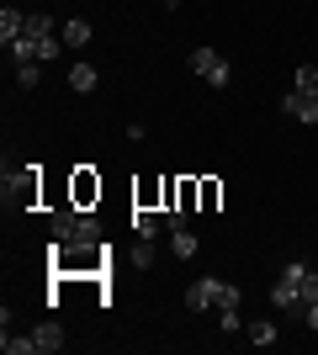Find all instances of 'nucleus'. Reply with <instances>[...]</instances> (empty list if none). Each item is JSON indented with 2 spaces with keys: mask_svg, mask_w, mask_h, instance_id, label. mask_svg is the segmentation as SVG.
I'll use <instances>...</instances> for the list:
<instances>
[{
  "mask_svg": "<svg viewBox=\"0 0 318 355\" xmlns=\"http://www.w3.org/2000/svg\"><path fill=\"white\" fill-rule=\"evenodd\" d=\"M32 345H37V355L64 350V329L59 324H37V329H32Z\"/></svg>",
  "mask_w": 318,
  "mask_h": 355,
  "instance_id": "obj_12",
  "label": "nucleus"
},
{
  "mask_svg": "<svg viewBox=\"0 0 318 355\" xmlns=\"http://www.w3.org/2000/svg\"><path fill=\"white\" fill-rule=\"evenodd\" d=\"M186 64H191V74H202V80H207V85H218V90L233 80L228 59H223V53H212V48H191V53H186Z\"/></svg>",
  "mask_w": 318,
  "mask_h": 355,
  "instance_id": "obj_7",
  "label": "nucleus"
},
{
  "mask_svg": "<svg viewBox=\"0 0 318 355\" xmlns=\"http://www.w3.org/2000/svg\"><path fill=\"white\" fill-rule=\"evenodd\" d=\"M21 32H27V11H11V6H6V11H0V43H16Z\"/></svg>",
  "mask_w": 318,
  "mask_h": 355,
  "instance_id": "obj_13",
  "label": "nucleus"
},
{
  "mask_svg": "<svg viewBox=\"0 0 318 355\" xmlns=\"http://www.w3.org/2000/svg\"><path fill=\"white\" fill-rule=\"evenodd\" d=\"M127 223H133V234H138V239H154V234H159V228H165V212L133 207V218H127Z\"/></svg>",
  "mask_w": 318,
  "mask_h": 355,
  "instance_id": "obj_11",
  "label": "nucleus"
},
{
  "mask_svg": "<svg viewBox=\"0 0 318 355\" xmlns=\"http://www.w3.org/2000/svg\"><path fill=\"white\" fill-rule=\"evenodd\" d=\"M59 37H64V48H85L91 43V21H85V16H69Z\"/></svg>",
  "mask_w": 318,
  "mask_h": 355,
  "instance_id": "obj_14",
  "label": "nucleus"
},
{
  "mask_svg": "<svg viewBox=\"0 0 318 355\" xmlns=\"http://www.w3.org/2000/svg\"><path fill=\"white\" fill-rule=\"evenodd\" d=\"M281 112H287L292 122H308V128L318 122V69H313V64H297V74H292V90H287V101H281Z\"/></svg>",
  "mask_w": 318,
  "mask_h": 355,
  "instance_id": "obj_2",
  "label": "nucleus"
},
{
  "mask_svg": "<svg viewBox=\"0 0 318 355\" xmlns=\"http://www.w3.org/2000/svg\"><path fill=\"white\" fill-rule=\"evenodd\" d=\"M27 32H53V21L43 11H27Z\"/></svg>",
  "mask_w": 318,
  "mask_h": 355,
  "instance_id": "obj_24",
  "label": "nucleus"
},
{
  "mask_svg": "<svg viewBox=\"0 0 318 355\" xmlns=\"http://www.w3.org/2000/svg\"><path fill=\"white\" fill-rule=\"evenodd\" d=\"M53 239H69V244H101V218L96 212H80L75 202L53 212Z\"/></svg>",
  "mask_w": 318,
  "mask_h": 355,
  "instance_id": "obj_5",
  "label": "nucleus"
},
{
  "mask_svg": "<svg viewBox=\"0 0 318 355\" xmlns=\"http://www.w3.org/2000/svg\"><path fill=\"white\" fill-rule=\"evenodd\" d=\"M197 191H202V212H218V207H223V180L197 175Z\"/></svg>",
  "mask_w": 318,
  "mask_h": 355,
  "instance_id": "obj_16",
  "label": "nucleus"
},
{
  "mask_svg": "<svg viewBox=\"0 0 318 355\" xmlns=\"http://www.w3.org/2000/svg\"><path fill=\"white\" fill-rule=\"evenodd\" d=\"M37 202H43V170H37V164L11 170V159H6V207L11 212H32Z\"/></svg>",
  "mask_w": 318,
  "mask_h": 355,
  "instance_id": "obj_3",
  "label": "nucleus"
},
{
  "mask_svg": "<svg viewBox=\"0 0 318 355\" xmlns=\"http://www.w3.org/2000/svg\"><path fill=\"white\" fill-rule=\"evenodd\" d=\"M303 324H308V329H318V302H308V308H303Z\"/></svg>",
  "mask_w": 318,
  "mask_h": 355,
  "instance_id": "obj_25",
  "label": "nucleus"
},
{
  "mask_svg": "<svg viewBox=\"0 0 318 355\" xmlns=\"http://www.w3.org/2000/svg\"><path fill=\"white\" fill-rule=\"evenodd\" d=\"M271 308H276V313H303V308H308L303 292H297V276H292V270H281V276H276V286H271Z\"/></svg>",
  "mask_w": 318,
  "mask_h": 355,
  "instance_id": "obj_9",
  "label": "nucleus"
},
{
  "mask_svg": "<svg viewBox=\"0 0 318 355\" xmlns=\"http://www.w3.org/2000/svg\"><path fill=\"white\" fill-rule=\"evenodd\" d=\"M154 254H159V250H154V239H138V244H133V254H127V260H133L138 270H149V266H154Z\"/></svg>",
  "mask_w": 318,
  "mask_h": 355,
  "instance_id": "obj_20",
  "label": "nucleus"
},
{
  "mask_svg": "<svg viewBox=\"0 0 318 355\" xmlns=\"http://www.w3.org/2000/svg\"><path fill=\"white\" fill-rule=\"evenodd\" d=\"M69 202H75L80 212H96V202H101V175H96L91 164H75V175H69Z\"/></svg>",
  "mask_w": 318,
  "mask_h": 355,
  "instance_id": "obj_8",
  "label": "nucleus"
},
{
  "mask_svg": "<svg viewBox=\"0 0 318 355\" xmlns=\"http://www.w3.org/2000/svg\"><path fill=\"white\" fill-rule=\"evenodd\" d=\"M133 207L165 212V180H138V186H133Z\"/></svg>",
  "mask_w": 318,
  "mask_h": 355,
  "instance_id": "obj_10",
  "label": "nucleus"
},
{
  "mask_svg": "<svg viewBox=\"0 0 318 355\" xmlns=\"http://www.w3.org/2000/svg\"><path fill=\"white\" fill-rule=\"evenodd\" d=\"M244 329V318H239V308H223V334H239Z\"/></svg>",
  "mask_w": 318,
  "mask_h": 355,
  "instance_id": "obj_23",
  "label": "nucleus"
},
{
  "mask_svg": "<svg viewBox=\"0 0 318 355\" xmlns=\"http://www.w3.org/2000/svg\"><path fill=\"white\" fill-rule=\"evenodd\" d=\"M186 308L207 313V308H239V286L223 282V276H202V282L186 286Z\"/></svg>",
  "mask_w": 318,
  "mask_h": 355,
  "instance_id": "obj_4",
  "label": "nucleus"
},
{
  "mask_svg": "<svg viewBox=\"0 0 318 355\" xmlns=\"http://www.w3.org/2000/svg\"><path fill=\"white\" fill-rule=\"evenodd\" d=\"M170 254L191 260V254H197V234H191V228H175V239H170Z\"/></svg>",
  "mask_w": 318,
  "mask_h": 355,
  "instance_id": "obj_19",
  "label": "nucleus"
},
{
  "mask_svg": "<svg viewBox=\"0 0 318 355\" xmlns=\"http://www.w3.org/2000/svg\"><path fill=\"white\" fill-rule=\"evenodd\" d=\"M244 334H249V345H260V350H271L281 334H276V324H265V318H255V324H244Z\"/></svg>",
  "mask_w": 318,
  "mask_h": 355,
  "instance_id": "obj_17",
  "label": "nucleus"
},
{
  "mask_svg": "<svg viewBox=\"0 0 318 355\" xmlns=\"http://www.w3.org/2000/svg\"><path fill=\"white\" fill-rule=\"evenodd\" d=\"M59 48L64 43H53V32H21L16 43H6V53H11L16 64H53Z\"/></svg>",
  "mask_w": 318,
  "mask_h": 355,
  "instance_id": "obj_6",
  "label": "nucleus"
},
{
  "mask_svg": "<svg viewBox=\"0 0 318 355\" xmlns=\"http://www.w3.org/2000/svg\"><path fill=\"white\" fill-rule=\"evenodd\" d=\"M0 345H6V355H32V350H37L32 334H11V329H6V340H0Z\"/></svg>",
  "mask_w": 318,
  "mask_h": 355,
  "instance_id": "obj_21",
  "label": "nucleus"
},
{
  "mask_svg": "<svg viewBox=\"0 0 318 355\" xmlns=\"http://www.w3.org/2000/svg\"><path fill=\"white\" fill-rule=\"evenodd\" d=\"M37 80H43V64H16V85L21 90H32Z\"/></svg>",
  "mask_w": 318,
  "mask_h": 355,
  "instance_id": "obj_22",
  "label": "nucleus"
},
{
  "mask_svg": "<svg viewBox=\"0 0 318 355\" xmlns=\"http://www.w3.org/2000/svg\"><path fill=\"white\" fill-rule=\"evenodd\" d=\"M292 276H297V292H303V302H318V270H308L303 260H292Z\"/></svg>",
  "mask_w": 318,
  "mask_h": 355,
  "instance_id": "obj_15",
  "label": "nucleus"
},
{
  "mask_svg": "<svg viewBox=\"0 0 318 355\" xmlns=\"http://www.w3.org/2000/svg\"><path fill=\"white\" fill-rule=\"evenodd\" d=\"M69 90H80V96H91V90H96V64H85V59H80L75 69H69Z\"/></svg>",
  "mask_w": 318,
  "mask_h": 355,
  "instance_id": "obj_18",
  "label": "nucleus"
},
{
  "mask_svg": "<svg viewBox=\"0 0 318 355\" xmlns=\"http://www.w3.org/2000/svg\"><path fill=\"white\" fill-rule=\"evenodd\" d=\"M106 244H69V239H53L48 244V270L53 276H80V282H96L106 276Z\"/></svg>",
  "mask_w": 318,
  "mask_h": 355,
  "instance_id": "obj_1",
  "label": "nucleus"
}]
</instances>
